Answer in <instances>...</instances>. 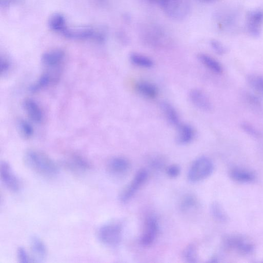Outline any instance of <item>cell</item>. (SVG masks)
I'll return each instance as SVG.
<instances>
[{"mask_svg": "<svg viewBox=\"0 0 263 263\" xmlns=\"http://www.w3.org/2000/svg\"><path fill=\"white\" fill-rule=\"evenodd\" d=\"M24 160L29 168L44 177H53L59 171L58 164L48 155L38 150H29Z\"/></svg>", "mask_w": 263, "mask_h": 263, "instance_id": "1", "label": "cell"}, {"mask_svg": "<svg viewBox=\"0 0 263 263\" xmlns=\"http://www.w3.org/2000/svg\"><path fill=\"white\" fill-rule=\"evenodd\" d=\"M214 166L212 161L205 157L197 159L191 165L188 178L191 182H197L207 178L212 173Z\"/></svg>", "mask_w": 263, "mask_h": 263, "instance_id": "2", "label": "cell"}, {"mask_svg": "<svg viewBox=\"0 0 263 263\" xmlns=\"http://www.w3.org/2000/svg\"><path fill=\"white\" fill-rule=\"evenodd\" d=\"M123 229L120 223L112 222L102 226L99 230V237L104 244L114 246L121 242Z\"/></svg>", "mask_w": 263, "mask_h": 263, "instance_id": "3", "label": "cell"}, {"mask_svg": "<svg viewBox=\"0 0 263 263\" xmlns=\"http://www.w3.org/2000/svg\"><path fill=\"white\" fill-rule=\"evenodd\" d=\"M161 6L167 16L176 20L184 19L189 11L186 0H164Z\"/></svg>", "mask_w": 263, "mask_h": 263, "instance_id": "4", "label": "cell"}, {"mask_svg": "<svg viewBox=\"0 0 263 263\" xmlns=\"http://www.w3.org/2000/svg\"><path fill=\"white\" fill-rule=\"evenodd\" d=\"M142 38L149 45L158 46L166 41V35L162 29L155 25L146 27L142 31Z\"/></svg>", "mask_w": 263, "mask_h": 263, "instance_id": "5", "label": "cell"}, {"mask_svg": "<svg viewBox=\"0 0 263 263\" xmlns=\"http://www.w3.org/2000/svg\"><path fill=\"white\" fill-rule=\"evenodd\" d=\"M0 175L4 186L13 193H17L21 188L19 178L12 170L10 165L5 162H2L0 165Z\"/></svg>", "mask_w": 263, "mask_h": 263, "instance_id": "6", "label": "cell"}, {"mask_svg": "<svg viewBox=\"0 0 263 263\" xmlns=\"http://www.w3.org/2000/svg\"><path fill=\"white\" fill-rule=\"evenodd\" d=\"M148 177V173L145 169L139 170L135 176L133 181L123 191L120 198L122 201L127 202L132 197L137 190L144 184Z\"/></svg>", "mask_w": 263, "mask_h": 263, "instance_id": "7", "label": "cell"}, {"mask_svg": "<svg viewBox=\"0 0 263 263\" xmlns=\"http://www.w3.org/2000/svg\"><path fill=\"white\" fill-rule=\"evenodd\" d=\"M159 230L158 220L154 217H149L146 222L144 231L140 238V243L143 246H151L156 239Z\"/></svg>", "mask_w": 263, "mask_h": 263, "instance_id": "8", "label": "cell"}, {"mask_svg": "<svg viewBox=\"0 0 263 263\" xmlns=\"http://www.w3.org/2000/svg\"><path fill=\"white\" fill-rule=\"evenodd\" d=\"M189 98L193 104L198 109L206 112H211L213 105L208 96L202 91L194 89L189 93Z\"/></svg>", "mask_w": 263, "mask_h": 263, "instance_id": "9", "label": "cell"}, {"mask_svg": "<svg viewBox=\"0 0 263 263\" xmlns=\"http://www.w3.org/2000/svg\"><path fill=\"white\" fill-rule=\"evenodd\" d=\"M65 54L61 51H54L45 53L42 58L45 69L62 70Z\"/></svg>", "mask_w": 263, "mask_h": 263, "instance_id": "10", "label": "cell"}, {"mask_svg": "<svg viewBox=\"0 0 263 263\" xmlns=\"http://www.w3.org/2000/svg\"><path fill=\"white\" fill-rule=\"evenodd\" d=\"M263 25V12L255 10L251 12L247 19V28L248 32L254 37H258L260 34Z\"/></svg>", "mask_w": 263, "mask_h": 263, "instance_id": "11", "label": "cell"}, {"mask_svg": "<svg viewBox=\"0 0 263 263\" xmlns=\"http://www.w3.org/2000/svg\"><path fill=\"white\" fill-rule=\"evenodd\" d=\"M64 164L69 170L74 172H83L91 168V165L85 159L77 154H73L64 162Z\"/></svg>", "mask_w": 263, "mask_h": 263, "instance_id": "12", "label": "cell"}, {"mask_svg": "<svg viewBox=\"0 0 263 263\" xmlns=\"http://www.w3.org/2000/svg\"><path fill=\"white\" fill-rule=\"evenodd\" d=\"M24 108L31 120L36 124L43 121V114L39 105L31 99H27L23 103Z\"/></svg>", "mask_w": 263, "mask_h": 263, "instance_id": "13", "label": "cell"}, {"mask_svg": "<svg viewBox=\"0 0 263 263\" xmlns=\"http://www.w3.org/2000/svg\"><path fill=\"white\" fill-rule=\"evenodd\" d=\"M31 249L33 256V262H41L47 255V248L40 238L36 236L31 239Z\"/></svg>", "mask_w": 263, "mask_h": 263, "instance_id": "14", "label": "cell"}, {"mask_svg": "<svg viewBox=\"0 0 263 263\" xmlns=\"http://www.w3.org/2000/svg\"><path fill=\"white\" fill-rule=\"evenodd\" d=\"M176 141L179 145H185L192 141L195 137V129L188 124H181L178 127Z\"/></svg>", "mask_w": 263, "mask_h": 263, "instance_id": "15", "label": "cell"}, {"mask_svg": "<svg viewBox=\"0 0 263 263\" xmlns=\"http://www.w3.org/2000/svg\"><path fill=\"white\" fill-rule=\"evenodd\" d=\"M129 161L123 157L112 159L107 164V168L110 172L114 174H122L127 172L130 168Z\"/></svg>", "mask_w": 263, "mask_h": 263, "instance_id": "16", "label": "cell"}, {"mask_svg": "<svg viewBox=\"0 0 263 263\" xmlns=\"http://www.w3.org/2000/svg\"><path fill=\"white\" fill-rule=\"evenodd\" d=\"M136 91L143 97L153 99L157 98L159 94L158 89L153 83L147 81H139L135 86Z\"/></svg>", "mask_w": 263, "mask_h": 263, "instance_id": "17", "label": "cell"}, {"mask_svg": "<svg viewBox=\"0 0 263 263\" xmlns=\"http://www.w3.org/2000/svg\"><path fill=\"white\" fill-rule=\"evenodd\" d=\"M161 107L165 117L170 124L177 127L181 124L178 113L172 104L168 102H162Z\"/></svg>", "mask_w": 263, "mask_h": 263, "instance_id": "18", "label": "cell"}, {"mask_svg": "<svg viewBox=\"0 0 263 263\" xmlns=\"http://www.w3.org/2000/svg\"><path fill=\"white\" fill-rule=\"evenodd\" d=\"M198 58L201 63L211 70L212 72L218 75L223 73V67L217 60L205 54H199Z\"/></svg>", "mask_w": 263, "mask_h": 263, "instance_id": "19", "label": "cell"}, {"mask_svg": "<svg viewBox=\"0 0 263 263\" xmlns=\"http://www.w3.org/2000/svg\"><path fill=\"white\" fill-rule=\"evenodd\" d=\"M227 243H229L230 247L242 253L247 254L253 250L252 245L240 238H233Z\"/></svg>", "mask_w": 263, "mask_h": 263, "instance_id": "20", "label": "cell"}, {"mask_svg": "<svg viewBox=\"0 0 263 263\" xmlns=\"http://www.w3.org/2000/svg\"><path fill=\"white\" fill-rule=\"evenodd\" d=\"M130 58L132 63L137 66L151 68L154 65V63L151 59L140 54H132Z\"/></svg>", "mask_w": 263, "mask_h": 263, "instance_id": "21", "label": "cell"}, {"mask_svg": "<svg viewBox=\"0 0 263 263\" xmlns=\"http://www.w3.org/2000/svg\"><path fill=\"white\" fill-rule=\"evenodd\" d=\"M230 175L234 180L242 183L252 182L255 179V176L252 173L241 169L232 170Z\"/></svg>", "mask_w": 263, "mask_h": 263, "instance_id": "22", "label": "cell"}, {"mask_svg": "<svg viewBox=\"0 0 263 263\" xmlns=\"http://www.w3.org/2000/svg\"><path fill=\"white\" fill-rule=\"evenodd\" d=\"M247 80L250 87L258 94L263 96V77L258 75H251Z\"/></svg>", "mask_w": 263, "mask_h": 263, "instance_id": "23", "label": "cell"}, {"mask_svg": "<svg viewBox=\"0 0 263 263\" xmlns=\"http://www.w3.org/2000/svg\"><path fill=\"white\" fill-rule=\"evenodd\" d=\"M197 205V198L193 196L185 197L181 202V209L184 212L189 211L195 208Z\"/></svg>", "mask_w": 263, "mask_h": 263, "instance_id": "24", "label": "cell"}, {"mask_svg": "<svg viewBox=\"0 0 263 263\" xmlns=\"http://www.w3.org/2000/svg\"><path fill=\"white\" fill-rule=\"evenodd\" d=\"M183 256L184 259L189 263L197 262V255L195 246L190 245L187 246L184 251Z\"/></svg>", "mask_w": 263, "mask_h": 263, "instance_id": "25", "label": "cell"}, {"mask_svg": "<svg viewBox=\"0 0 263 263\" xmlns=\"http://www.w3.org/2000/svg\"><path fill=\"white\" fill-rule=\"evenodd\" d=\"M19 126L21 133L24 137L29 139L32 137L33 130L29 123L25 121H21Z\"/></svg>", "mask_w": 263, "mask_h": 263, "instance_id": "26", "label": "cell"}, {"mask_svg": "<svg viewBox=\"0 0 263 263\" xmlns=\"http://www.w3.org/2000/svg\"><path fill=\"white\" fill-rule=\"evenodd\" d=\"M17 257L20 263H26L31 262L32 259L29 256L26 249L23 247H20L17 250Z\"/></svg>", "mask_w": 263, "mask_h": 263, "instance_id": "27", "label": "cell"}, {"mask_svg": "<svg viewBox=\"0 0 263 263\" xmlns=\"http://www.w3.org/2000/svg\"><path fill=\"white\" fill-rule=\"evenodd\" d=\"M64 20L62 16H55L51 20V26L54 30H60L64 26Z\"/></svg>", "mask_w": 263, "mask_h": 263, "instance_id": "28", "label": "cell"}, {"mask_svg": "<svg viewBox=\"0 0 263 263\" xmlns=\"http://www.w3.org/2000/svg\"><path fill=\"white\" fill-rule=\"evenodd\" d=\"M166 172L167 175L171 178L177 177L181 172V169L176 164L170 165L166 168Z\"/></svg>", "mask_w": 263, "mask_h": 263, "instance_id": "29", "label": "cell"}, {"mask_svg": "<svg viewBox=\"0 0 263 263\" xmlns=\"http://www.w3.org/2000/svg\"><path fill=\"white\" fill-rule=\"evenodd\" d=\"M213 50L218 54L223 55L225 53V49L222 44L217 40H212L210 42Z\"/></svg>", "mask_w": 263, "mask_h": 263, "instance_id": "30", "label": "cell"}, {"mask_svg": "<svg viewBox=\"0 0 263 263\" xmlns=\"http://www.w3.org/2000/svg\"><path fill=\"white\" fill-rule=\"evenodd\" d=\"M212 211L215 217L219 219L223 217L221 209L217 204H214L212 206Z\"/></svg>", "mask_w": 263, "mask_h": 263, "instance_id": "31", "label": "cell"}, {"mask_svg": "<svg viewBox=\"0 0 263 263\" xmlns=\"http://www.w3.org/2000/svg\"><path fill=\"white\" fill-rule=\"evenodd\" d=\"M243 129L248 133L252 134L253 135L256 136L259 135L258 131L256 130L253 127L248 126L247 124L243 125Z\"/></svg>", "mask_w": 263, "mask_h": 263, "instance_id": "32", "label": "cell"}, {"mask_svg": "<svg viewBox=\"0 0 263 263\" xmlns=\"http://www.w3.org/2000/svg\"><path fill=\"white\" fill-rule=\"evenodd\" d=\"M9 67V63L6 60H1V75L6 72Z\"/></svg>", "mask_w": 263, "mask_h": 263, "instance_id": "33", "label": "cell"}, {"mask_svg": "<svg viewBox=\"0 0 263 263\" xmlns=\"http://www.w3.org/2000/svg\"><path fill=\"white\" fill-rule=\"evenodd\" d=\"M148 1L151 3L159 4L161 6L164 0H148Z\"/></svg>", "mask_w": 263, "mask_h": 263, "instance_id": "34", "label": "cell"}, {"mask_svg": "<svg viewBox=\"0 0 263 263\" xmlns=\"http://www.w3.org/2000/svg\"><path fill=\"white\" fill-rule=\"evenodd\" d=\"M200 1H201L202 2H204V3H211L215 1H216V0H200Z\"/></svg>", "mask_w": 263, "mask_h": 263, "instance_id": "35", "label": "cell"}]
</instances>
